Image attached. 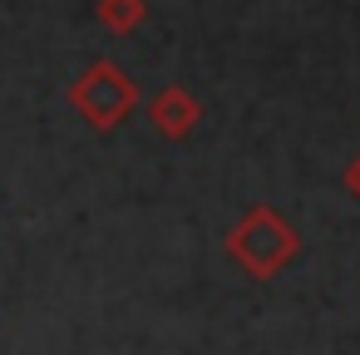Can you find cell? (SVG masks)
Listing matches in <instances>:
<instances>
[{"label":"cell","instance_id":"1","mask_svg":"<svg viewBox=\"0 0 360 355\" xmlns=\"http://www.w3.org/2000/svg\"><path fill=\"white\" fill-rule=\"evenodd\" d=\"M296 247H301L296 227L281 222L271 207H252V212L227 232V257H232L247 276H257V281L281 276V266L296 257Z\"/></svg>","mask_w":360,"mask_h":355},{"label":"cell","instance_id":"2","mask_svg":"<svg viewBox=\"0 0 360 355\" xmlns=\"http://www.w3.org/2000/svg\"><path fill=\"white\" fill-rule=\"evenodd\" d=\"M70 104L94 124V129H119L129 114H134V104H139V84L119 70V65H94L89 75H79V84L70 89Z\"/></svg>","mask_w":360,"mask_h":355},{"label":"cell","instance_id":"3","mask_svg":"<svg viewBox=\"0 0 360 355\" xmlns=\"http://www.w3.org/2000/svg\"><path fill=\"white\" fill-rule=\"evenodd\" d=\"M198 99L188 94V89H178V84H168L153 104H148V119H153V129L163 134V138H188L193 134V124H198Z\"/></svg>","mask_w":360,"mask_h":355},{"label":"cell","instance_id":"4","mask_svg":"<svg viewBox=\"0 0 360 355\" xmlns=\"http://www.w3.org/2000/svg\"><path fill=\"white\" fill-rule=\"evenodd\" d=\"M143 15H148L143 0H99V20H104L114 35H129Z\"/></svg>","mask_w":360,"mask_h":355},{"label":"cell","instance_id":"5","mask_svg":"<svg viewBox=\"0 0 360 355\" xmlns=\"http://www.w3.org/2000/svg\"><path fill=\"white\" fill-rule=\"evenodd\" d=\"M345 193L360 202V158H350V168H345Z\"/></svg>","mask_w":360,"mask_h":355}]
</instances>
